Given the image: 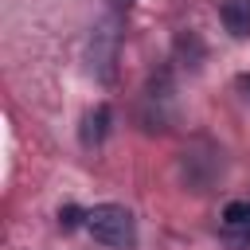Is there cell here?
Instances as JSON below:
<instances>
[{
	"label": "cell",
	"mask_w": 250,
	"mask_h": 250,
	"mask_svg": "<svg viewBox=\"0 0 250 250\" xmlns=\"http://www.w3.org/2000/svg\"><path fill=\"white\" fill-rule=\"evenodd\" d=\"M86 230L102 242V246H113V250H129L137 242V227H133V215L121 207V203H98L86 211Z\"/></svg>",
	"instance_id": "1"
},
{
	"label": "cell",
	"mask_w": 250,
	"mask_h": 250,
	"mask_svg": "<svg viewBox=\"0 0 250 250\" xmlns=\"http://www.w3.org/2000/svg\"><path fill=\"white\" fill-rule=\"evenodd\" d=\"M117 27H121L117 16H105V20L94 27V35H90V70H94L102 82H109L113 70H117V47H121V31H117Z\"/></svg>",
	"instance_id": "2"
},
{
	"label": "cell",
	"mask_w": 250,
	"mask_h": 250,
	"mask_svg": "<svg viewBox=\"0 0 250 250\" xmlns=\"http://www.w3.org/2000/svg\"><path fill=\"white\" fill-rule=\"evenodd\" d=\"M219 227H223V238L230 246H250V199H230L223 207Z\"/></svg>",
	"instance_id": "3"
},
{
	"label": "cell",
	"mask_w": 250,
	"mask_h": 250,
	"mask_svg": "<svg viewBox=\"0 0 250 250\" xmlns=\"http://www.w3.org/2000/svg\"><path fill=\"white\" fill-rule=\"evenodd\" d=\"M219 16H223V23H227V31L234 39H246L250 35V0H227Z\"/></svg>",
	"instance_id": "4"
},
{
	"label": "cell",
	"mask_w": 250,
	"mask_h": 250,
	"mask_svg": "<svg viewBox=\"0 0 250 250\" xmlns=\"http://www.w3.org/2000/svg\"><path fill=\"white\" fill-rule=\"evenodd\" d=\"M105 129H109V109H105V105L90 109L86 121H82V145H86V148H90V145H102Z\"/></svg>",
	"instance_id": "5"
},
{
	"label": "cell",
	"mask_w": 250,
	"mask_h": 250,
	"mask_svg": "<svg viewBox=\"0 0 250 250\" xmlns=\"http://www.w3.org/2000/svg\"><path fill=\"white\" fill-rule=\"evenodd\" d=\"M129 4H133V0H117V8H129Z\"/></svg>",
	"instance_id": "6"
},
{
	"label": "cell",
	"mask_w": 250,
	"mask_h": 250,
	"mask_svg": "<svg viewBox=\"0 0 250 250\" xmlns=\"http://www.w3.org/2000/svg\"><path fill=\"white\" fill-rule=\"evenodd\" d=\"M242 86H246V90H250V78H242Z\"/></svg>",
	"instance_id": "7"
}]
</instances>
